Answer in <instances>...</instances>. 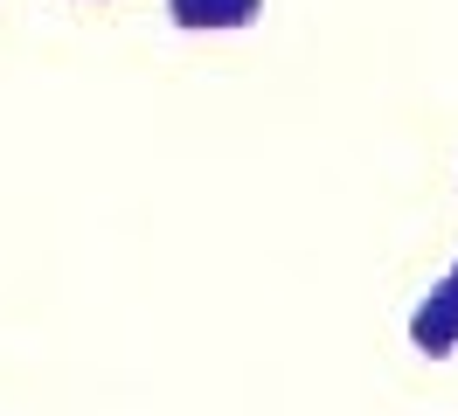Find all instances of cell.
Wrapping results in <instances>:
<instances>
[{
  "label": "cell",
  "mask_w": 458,
  "mask_h": 416,
  "mask_svg": "<svg viewBox=\"0 0 458 416\" xmlns=\"http://www.w3.org/2000/svg\"><path fill=\"white\" fill-rule=\"evenodd\" d=\"M410 347L424 361H452L458 354V257L445 264V277L430 284L417 312H410Z\"/></svg>",
  "instance_id": "6da1fadb"
},
{
  "label": "cell",
  "mask_w": 458,
  "mask_h": 416,
  "mask_svg": "<svg viewBox=\"0 0 458 416\" xmlns=\"http://www.w3.org/2000/svg\"><path fill=\"white\" fill-rule=\"evenodd\" d=\"M167 21L181 35H243L264 21V0H167Z\"/></svg>",
  "instance_id": "7a4b0ae2"
}]
</instances>
